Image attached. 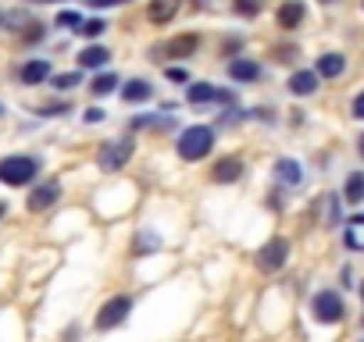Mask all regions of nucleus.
Masks as SVG:
<instances>
[{
	"label": "nucleus",
	"mask_w": 364,
	"mask_h": 342,
	"mask_svg": "<svg viewBox=\"0 0 364 342\" xmlns=\"http://www.w3.org/2000/svg\"><path fill=\"white\" fill-rule=\"evenodd\" d=\"M211 146H215V132H211L208 125L186 128V132L178 136V143H175V150H178L182 160H204V157L211 153Z\"/></svg>",
	"instance_id": "f257e3e1"
},
{
	"label": "nucleus",
	"mask_w": 364,
	"mask_h": 342,
	"mask_svg": "<svg viewBox=\"0 0 364 342\" xmlns=\"http://www.w3.org/2000/svg\"><path fill=\"white\" fill-rule=\"evenodd\" d=\"M33 179H36V160L33 157L15 153V157L0 160V182H4V186H26Z\"/></svg>",
	"instance_id": "f03ea898"
},
{
	"label": "nucleus",
	"mask_w": 364,
	"mask_h": 342,
	"mask_svg": "<svg viewBox=\"0 0 364 342\" xmlns=\"http://www.w3.org/2000/svg\"><path fill=\"white\" fill-rule=\"evenodd\" d=\"M129 310H132V296H114V299H107V303L100 307V314H97V328H100V331L118 328V324L129 317Z\"/></svg>",
	"instance_id": "7ed1b4c3"
},
{
	"label": "nucleus",
	"mask_w": 364,
	"mask_h": 342,
	"mask_svg": "<svg viewBox=\"0 0 364 342\" xmlns=\"http://www.w3.org/2000/svg\"><path fill=\"white\" fill-rule=\"evenodd\" d=\"M289 260V239H272V243H264L261 250H257V267L261 271H279L282 264Z\"/></svg>",
	"instance_id": "20e7f679"
},
{
	"label": "nucleus",
	"mask_w": 364,
	"mask_h": 342,
	"mask_svg": "<svg viewBox=\"0 0 364 342\" xmlns=\"http://www.w3.org/2000/svg\"><path fill=\"white\" fill-rule=\"evenodd\" d=\"M311 310H314V317L321 321V324H336V321H343V299L332 292V289H325V292H318L314 296V303H311Z\"/></svg>",
	"instance_id": "39448f33"
},
{
	"label": "nucleus",
	"mask_w": 364,
	"mask_h": 342,
	"mask_svg": "<svg viewBox=\"0 0 364 342\" xmlns=\"http://www.w3.org/2000/svg\"><path fill=\"white\" fill-rule=\"evenodd\" d=\"M129 157H132V143H125V139L104 143V146H100V153H97V160H100V167H104V171H118Z\"/></svg>",
	"instance_id": "423d86ee"
},
{
	"label": "nucleus",
	"mask_w": 364,
	"mask_h": 342,
	"mask_svg": "<svg viewBox=\"0 0 364 342\" xmlns=\"http://www.w3.org/2000/svg\"><path fill=\"white\" fill-rule=\"evenodd\" d=\"M58 197H61V186H58V182H43V186H36V189L29 193V211H33V214H40V211L54 207V204H58Z\"/></svg>",
	"instance_id": "0eeeda50"
},
{
	"label": "nucleus",
	"mask_w": 364,
	"mask_h": 342,
	"mask_svg": "<svg viewBox=\"0 0 364 342\" xmlns=\"http://www.w3.org/2000/svg\"><path fill=\"white\" fill-rule=\"evenodd\" d=\"M197 47H200V36L197 33H182V36H175V40L164 43V57H193Z\"/></svg>",
	"instance_id": "6e6552de"
},
{
	"label": "nucleus",
	"mask_w": 364,
	"mask_h": 342,
	"mask_svg": "<svg viewBox=\"0 0 364 342\" xmlns=\"http://www.w3.org/2000/svg\"><path fill=\"white\" fill-rule=\"evenodd\" d=\"M240 175H243V160H240V157H222V160L211 167V179H215V182H222V186L236 182Z\"/></svg>",
	"instance_id": "1a4fd4ad"
},
{
	"label": "nucleus",
	"mask_w": 364,
	"mask_h": 342,
	"mask_svg": "<svg viewBox=\"0 0 364 342\" xmlns=\"http://www.w3.org/2000/svg\"><path fill=\"white\" fill-rule=\"evenodd\" d=\"M178 15V0H150V8H146V18L154 26H164Z\"/></svg>",
	"instance_id": "9d476101"
},
{
	"label": "nucleus",
	"mask_w": 364,
	"mask_h": 342,
	"mask_svg": "<svg viewBox=\"0 0 364 342\" xmlns=\"http://www.w3.org/2000/svg\"><path fill=\"white\" fill-rule=\"evenodd\" d=\"M318 79H321L318 72H293L289 75V93L293 96H311L318 89Z\"/></svg>",
	"instance_id": "9b49d317"
},
{
	"label": "nucleus",
	"mask_w": 364,
	"mask_h": 342,
	"mask_svg": "<svg viewBox=\"0 0 364 342\" xmlns=\"http://www.w3.org/2000/svg\"><path fill=\"white\" fill-rule=\"evenodd\" d=\"M275 22H279V29H296L304 22V4L300 0H286V4L279 8V15H275Z\"/></svg>",
	"instance_id": "f8f14e48"
},
{
	"label": "nucleus",
	"mask_w": 364,
	"mask_h": 342,
	"mask_svg": "<svg viewBox=\"0 0 364 342\" xmlns=\"http://www.w3.org/2000/svg\"><path fill=\"white\" fill-rule=\"evenodd\" d=\"M314 72H318L321 79H339V75L346 72V57H343V54H321Z\"/></svg>",
	"instance_id": "ddd939ff"
},
{
	"label": "nucleus",
	"mask_w": 364,
	"mask_h": 342,
	"mask_svg": "<svg viewBox=\"0 0 364 342\" xmlns=\"http://www.w3.org/2000/svg\"><path fill=\"white\" fill-rule=\"evenodd\" d=\"M18 75H22L26 86H40L43 79H50V61H43V57L40 61H29V65H22Z\"/></svg>",
	"instance_id": "4468645a"
},
{
	"label": "nucleus",
	"mask_w": 364,
	"mask_h": 342,
	"mask_svg": "<svg viewBox=\"0 0 364 342\" xmlns=\"http://www.w3.org/2000/svg\"><path fill=\"white\" fill-rule=\"evenodd\" d=\"M229 75H232L236 82H254V79L261 75V68H257L250 57H236V61H229Z\"/></svg>",
	"instance_id": "2eb2a0df"
},
{
	"label": "nucleus",
	"mask_w": 364,
	"mask_h": 342,
	"mask_svg": "<svg viewBox=\"0 0 364 342\" xmlns=\"http://www.w3.org/2000/svg\"><path fill=\"white\" fill-rule=\"evenodd\" d=\"M275 175L286 182V186H296L304 175H300V164L293 160V157H282V160H275Z\"/></svg>",
	"instance_id": "dca6fc26"
},
{
	"label": "nucleus",
	"mask_w": 364,
	"mask_h": 342,
	"mask_svg": "<svg viewBox=\"0 0 364 342\" xmlns=\"http://www.w3.org/2000/svg\"><path fill=\"white\" fill-rule=\"evenodd\" d=\"M107 47H86L82 54H79V68H100V65H107Z\"/></svg>",
	"instance_id": "f3484780"
},
{
	"label": "nucleus",
	"mask_w": 364,
	"mask_h": 342,
	"mask_svg": "<svg viewBox=\"0 0 364 342\" xmlns=\"http://www.w3.org/2000/svg\"><path fill=\"white\" fill-rule=\"evenodd\" d=\"M150 93H154V89H150V82H143V79H132V82L122 89V96H125L129 104H143V100H150Z\"/></svg>",
	"instance_id": "a211bd4d"
},
{
	"label": "nucleus",
	"mask_w": 364,
	"mask_h": 342,
	"mask_svg": "<svg viewBox=\"0 0 364 342\" xmlns=\"http://www.w3.org/2000/svg\"><path fill=\"white\" fill-rule=\"evenodd\" d=\"M186 100H190V104H208V100H218V89H215L211 82H193V86L186 89Z\"/></svg>",
	"instance_id": "6ab92c4d"
},
{
	"label": "nucleus",
	"mask_w": 364,
	"mask_h": 342,
	"mask_svg": "<svg viewBox=\"0 0 364 342\" xmlns=\"http://www.w3.org/2000/svg\"><path fill=\"white\" fill-rule=\"evenodd\" d=\"M346 200L350 204H364V171H353L346 179Z\"/></svg>",
	"instance_id": "aec40b11"
},
{
	"label": "nucleus",
	"mask_w": 364,
	"mask_h": 342,
	"mask_svg": "<svg viewBox=\"0 0 364 342\" xmlns=\"http://www.w3.org/2000/svg\"><path fill=\"white\" fill-rule=\"evenodd\" d=\"M114 86H118V79H114V75H111V72H107V75H97V79H93V86H90V89H93V96H107V93H111V89H114Z\"/></svg>",
	"instance_id": "412c9836"
},
{
	"label": "nucleus",
	"mask_w": 364,
	"mask_h": 342,
	"mask_svg": "<svg viewBox=\"0 0 364 342\" xmlns=\"http://www.w3.org/2000/svg\"><path fill=\"white\" fill-rule=\"evenodd\" d=\"M104 29H107V26H104L100 18H90V22H82V26H79V33H82L86 40H97V36H100Z\"/></svg>",
	"instance_id": "4be33fe9"
},
{
	"label": "nucleus",
	"mask_w": 364,
	"mask_h": 342,
	"mask_svg": "<svg viewBox=\"0 0 364 342\" xmlns=\"http://www.w3.org/2000/svg\"><path fill=\"white\" fill-rule=\"evenodd\" d=\"M79 82H82V72H68V75H58V79H54L58 89H72V86H79Z\"/></svg>",
	"instance_id": "5701e85b"
},
{
	"label": "nucleus",
	"mask_w": 364,
	"mask_h": 342,
	"mask_svg": "<svg viewBox=\"0 0 364 342\" xmlns=\"http://www.w3.org/2000/svg\"><path fill=\"white\" fill-rule=\"evenodd\" d=\"M58 26H72V29L79 33V26H82V15H79V11H61V15H58Z\"/></svg>",
	"instance_id": "b1692460"
},
{
	"label": "nucleus",
	"mask_w": 364,
	"mask_h": 342,
	"mask_svg": "<svg viewBox=\"0 0 364 342\" xmlns=\"http://www.w3.org/2000/svg\"><path fill=\"white\" fill-rule=\"evenodd\" d=\"M236 11H240V15H250V18H254V15L261 11V0H236Z\"/></svg>",
	"instance_id": "393cba45"
},
{
	"label": "nucleus",
	"mask_w": 364,
	"mask_h": 342,
	"mask_svg": "<svg viewBox=\"0 0 364 342\" xmlns=\"http://www.w3.org/2000/svg\"><path fill=\"white\" fill-rule=\"evenodd\" d=\"M65 111H68V104H54V107H43L40 114H43V118H58V114H65Z\"/></svg>",
	"instance_id": "a878e982"
},
{
	"label": "nucleus",
	"mask_w": 364,
	"mask_h": 342,
	"mask_svg": "<svg viewBox=\"0 0 364 342\" xmlns=\"http://www.w3.org/2000/svg\"><path fill=\"white\" fill-rule=\"evenodd\" d=\"M353 118H360V121H364V93H357V96H353Z\"/></svg>",
	"instance_id": "bb28decb"
},
{
	"label": "nucleus",
	"mask_w": 364,
	"mask_h": 342,
	"mask_svg": "<svg viewBox=\"0 0 364 342\" xmlns=\"http://www.w3.org/2000/svg\"><path fill=\"white\" fill-rule=\"evenodd\" d=\"M100 118H104V111H100V107H90V111H86V121H90V125H97Z\"/></svg>",
	"instance_id": "cd10ccee"
},
{
	"label": "nucleus",
	"mask_w": 364,
	"mask_h": 342,
	"mask_svg": "<svg viewBox=\"0 0 364 342\" xmlns=\"http://www.w3.org/2000/svg\"><path fill=\"white\" fill-rule=\"evenodd\" d=\"M168 79H175V82H186V72H182V68H168Z\"/></svg>",
	"instance_id": "c85d7f7f"
},
{
	"label": "nucleus",
	"mask_w": 364,
	"mask_h": 342,
	"mask_svg": "<svg viewBox=\"0 0 364 342\" xmlns=\"http://www.w3.org/2000/svg\"><path fill=\"white\" fill-rule=\"evenodd\" d=\"M4 214H8V204H4V200H0V218H4Z\"/></svg>",
	"instance_id": "c756f323"
},
{
	"label": "nucleus",
	"mask_w": 364,
	"mask_h": 342,
	"mask_svg": "<svg viewBox=\"0 0 364 342\" xmlns=\"http://www.w3.org/2000/svg\"><path fill=\"white\" fill-rule=\"evenodd\" d=\"M357 143H360V157H364V136H360V139H357Z\"/></svg>",
	"instance_id": "7c9ffc66"
},
{
	"label": "nucleus",
	"mask_w": 364,
	"mask_h": 342,
	"mask_svg": "<svg viewBox=\"0 0 364 342\" xmlns=\"http://www.w3.org/2000/svg\"><path fill=\"white\" fill-rule=\"evenodd\" d=\"M360 299H364V282H360Z\"/></svg>",
	"instance_id": "2f4dec72"
},
{
	"label": "nucleus",
	"mask_w": 364,
	"mask_h": 342,
	"mask_svg": "<svg viewBox=\"0 0 364 342\" xmlns=\"http://www.w3.org/2000/svg\"><path fill=\"white\" fill-rule=\"evenodd\" d=\"M325 4H332V0H325Z\"/></svg>",
	"instance_id": "473e14b6"
},
{
	"label": "nucleus",
	"mask_w": 364,
	"mask_h": 342,
	"mask_svg": "<svg viewBox=\"0 0 364 342\" xmlns=\"http://www.w3.org/2000/svg\"><path fill=\"white\" fill-rule=\"evenodd\" d=\"M0 114H4V107H0Z\"/></svg>",
	"instance_id": "72a5a7b5"
}]
</instances>
